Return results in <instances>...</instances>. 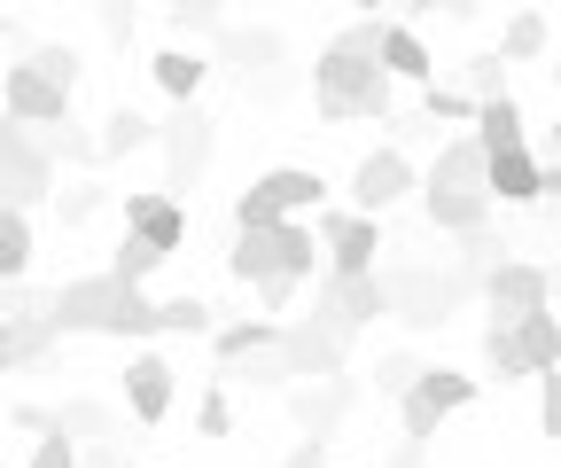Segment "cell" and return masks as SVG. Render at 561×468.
<instances>
[{"label": "cell", "mask_w": 561, "mask_h": 468, "mask_svg": "<svg viewBox=\"0 0 561 468\" xmlns=\"http://www.w3.org/2000/svg\"><path fill=\"white\" fill-rule=\"evenodd\" d=\"M375 24L382 16H359V24H343L320 62H312V110L328 125H351V117H390V79H382V62H375Z\"/></svg>", "instance_id": "1"}, {"label": "cell", "mask_w": 561, "mask_h": 468, "mask_svg": "<svg viewBox=\"0 0 561 468\" xmlns=\"http://www.w3.org/2000/svg\"><path fill=\"white\" fill-rule=\"evenodd\" d=\"M234 282H250L273 312L297 297V282H312V265H320V235L305 219H273V227H242L234 242Z\"/></svg>", "instance_id": "2"}, {"label": "cell", "mask_w": 561, "mask_h": 468, "mask_svg": "<svg viewBox=\"0 0 561 468\" xmlns=\"http://www.w3.org/2000/svg\"><path fill=\"white\" fill-rule=\"evenodd\" d=\"M39 320L55 336H149V297L117 274H94V282H62L39 305Z\"/></svg>", "instance_id": "3"}, {"label": "cell", "mask_w": 561, "mask_h": 468, "mask_svg": "<svg viewBox=\"0 0 561 468\" xmlns=\"http://www.w3.org/2000/svg\"><path fill=\"white\" fill-rule=\"evenodd\" d=\"M328 204V180L312 164H273L265 180H250L234 195V227H273V219H305Z\"/></svg>", "instance_id": "4"}, {"label": "cell", "mask_w": 561, "mask_h": 468, "mask_svg": "<svg viewBox=\"0 0 561 468\" xmlns=\"http://www.w3.org/2000/svg\"><path fill=\"white\" fill-rule=\"evenodd\" d=\"M468 407H476V375H460V367H413V375H405V398H398L413 445H430L437 422H453V414H468Z\"/></svg>", "instance_id": "5"}, {"label": "cell", "mask_w": 561, "mask_h": 468, "mask_svg": "<svg viewBox=\"0 0 561 468\" xmlns=\"http://www.w3.org/2000/svg\"><path fill=\"white\" fill-rule=\"evenodd\" d=\"M561 180H553V164L523 141V149H483V204L491 212H523V204H546V195H553Z\"/></svg>", "instance_id": "6"}, {"label": "cell", "mask_w": 561, "mask_h": 468, "mask_svg": "<svg viewBox=\"0 0 561 468\" xmlns=\"http://www.w3.org/2000/svg\"><path fill=\"white\" fill-rule=\"evenodd\" d=\"M320 242H328V274H375V250H382V219L375 212H320Z\"/></svg>", "instance_id": "7"}, {"label": "cell", "mask_w": 561, "mask_h": 468, "mask_svg": "<svg viewBox=\"0 0 561 468\" xmlns=\"http://www.w3.org/2000/svg\"><path fill=\"white\" fill-rule=\"evenodd\" d=\"M483 297H491V320H523V312L553 305V274H546V265H530V258H500V265L483 274Z\"/></svg>", "instance_id": "8"}, {"label": "cell", "mask_w": 561, "mask_h": 468, "mask_svg": "<svg viewBox=\"0 0 561 468\" xmlns=\"http://www.w3.org/2000/svg\"><path fill=\"white\" fill-rule=\"evenodd\" d=\"M0 110H9V125H62L70 117V87H55L47 71H32V62H9Z\"/></svg>", "instance_id": "9"}, {"label": "cell", "mask_w": 561, "mask_h": 468, "mask_svg": "<svg viewBox=\"0 0 561 468\" xmlns=\"http://www.w3.org/2000/svg\"><path fill=\"white\" fill-rule=\"evenodd\" d=\"M421 180H413V164H405V149H367L359 164H351V212H390L398 195H413Z\"/></svg>", "instance_id": "10"}, {"label": "cell", "mask_w": 561, "mask_h": 468, "mask_svg": "<svg viewBox=\"0 0 561 468\" xmlns=\"http://www.w3.org/2000/svg\"><path fill=\"white\" fill-rule=\"evenodd\" d=\"M172 390H180V375H172V359H164V352L140 344V352L125 359V414H133L140 430H157V422L172 414Z\"/></svg>", "instance_id": "11"}, {"label": "cell", "mask_w": 561, "mask_h": 468, "mask_svg": "<svg viewBox=\"0 0 561 468\" xmlns=\"http://www.w3.org/2000/svg\"><path fill=\"white\" fill-rule=\"evenodd\" d=\"M125 235H140L149 250H187V204H172L164 187H133L125 195Z\"/></svg>", "instance_id": "12"}, {"label": "cell", "mask_w": 561, "mask_h": 468, "mask_svg": "<svg viewBox=\"0 0 561 468\" xmlns=\"http://www.w3.org/2000/svg\"><path fill=\"white\" fill-rule=\"evenodd\" d=\"M375 62H382V79H405V87H421V79H437V55H430V39H421L413 24H375Z\"/></svg>", "instance_id": "13"}, {"label": "cell", "mask_w": 561, "mask_h": 468, "mask_svg": "<svg viewBox=\"0 0 561 468\" xmlns=\"http://www.w3.org/2000/svg\"><path fill=\"white\" fill-rule=\"evenodd\" d=\"M382 312H398V289H390V282H375V274L335 282V336H351V328H367V320H382Z\"/></svg>", "instance_id": "14"}, {"label": "cell", "mask_w": 561, "mask_h": 468, "mask_svg": "<svg viewBox=\"0 0 561 468\" xmlns=\"http://www.w3.org/2000/svg\"><path fill=\"white\" fill-rule=\"evenodd\" d=\"M468 125H476V149H523L530 141V117H523L515 94H483Z\"/></svg>", "instance_id": "15"}, {"label": "cell", "mask_w": 561, "mask_h": 468, "mask_svg": "<svg viewBox=\"0 0 561 468\" xmlns=\"http://www.w3.org/2000/svg\"><path fill=\"white\" fill-rule=\"evenodd\" d=\"M421 204H430V227H437V235H476V227L491 219L483 187H421Z\"/></svg>", "instance_id": "16"}, {"label": "cell", "mask_w": 561, "mask_h": 468, "mask_svg": "<svg viewBox=\"0 0 561 468\" xmlns=\"http://www.w3.org/2000/svg\"><path fill=\"white\" fill-rule=\"evenodd\" d=\"M149 71H157V87H164L172 102H195L203 79H210V55H203V47H164V55H149Z\"/></svg>", "instance_id": "17"}, {"label": "cell", "mask_w": 561, "mask_h": 468, "mask_svg": "<svg viewBox=\"0 0 561 468\" xmlns=\"http://www.w3.org/2000/svg\"><path fill=\"white\" fill-rule=\"evenodd\" d=\"M507 328H515V352H523V367H530V375H553V359H561L553 305H538V312H523V320H507Z\"/></svg>", "instance_id": "18"}, {"label": "cell", "mask_w": 561, "mask_h": 468, "mask_svg": "<svg viewBox=\"0 0 561 468\" xmlns=\"http://www.w3.org/2000/svg\"><path fill=\"white\" fill-rule=\"evenodd\" d=\"M210 352H219L227 367L257 359V352H280V320H227V328H210Z\"/></svg>", "instance_id": "19"}, {"label": "cell", "mask_w": 561, "mask_h": 468, "mask_svg": "<svg viewBox=\"0 0 561 468\" xmlns=\"http://www.w3.org/2000/svg\"><path fill=\"white\" fill-rule=\"evenodd\" d=\"M133 149H157V125L117 102V110L102 117V133H94V157H133Z\"/></svg>", "instance_id": "20"}, {"label": "cell", "mask_w": 561, "mask_h": 468, "mask_svg": "<svg viewBox=\"0 0 561 468\" xmlns=\"http://www.w3.org/2000/svg\"><path fill=\"white\" fill-rule=\"evenodd\" d=\"M421 187H483V149H476V133H460V141H445L437 149V164H430V180Z\"/></svg>", "instance_id": "21"}, {"label": "cell", "mask_w": 561, "mask_h": 468, "mask_svg": "<svg viewBox=\"0 0 561 468\" xmlns=\"http://www.w3.org/2000/svg\"><path fill=\"white\" fill-rule=\"evenodd\" d=\"M210 305L203 297H164V305H149V336H210Z\"/></svg>", "instance_id": "22"}, {"label": "cell", "mask_w": 561, "mask_h": 468, "mask_svg": "<svg viewBox=\"0 0 561 468\" xmlns=\"http://www.w3.org/2000/svg\"><path fill=\"white\" fill-rule=\"evenodd\" d=\"M546 39H553V32H546V16H538V9H515V16L500 24V47H491V55H500V62H538V55H546Z\"/></svg>", "instance_id": "23"}, {"label": "cell", "mask_w": 561, "mask_h": 468, "mask_svg": "<svg viewBox=\"0 0 561 468\" xmlns=\"http://www.w3.org/2000/svg\"><path fill=\"white\" fill-rule=\"evenodd\" d=\"M24 274H32V227L24 212L0 204V282H24Z\"/></svg>", "instance_id": "24"}, {"label": "cell", "mask_w": 561, "mask_h": 468, "mask_svg": "<svg viewBox=\"0 0 561 468\" xmlns=\"http://www.w3.org/2000/svg\"><path fill=\"white\" fill-rule=\"evenodd\" d=\"M483 367L500 375V383H530V367H523V352H515V328H507V320L483 328Z\"/></svg>", "instance_id": "25"}, {"label": "cell", "mask_w": 561, "mask_h": 468, "mask_svg": "<svg viewBox=\"0 0 561 468\" xmlns=\"http://www.w3.org/2000/svg\"><path fill=\"white\" fill-rule=\"evenodd\" d=\"M157 265H164V250H149V242H140V235H125V242H117V258H110V274L140 289V282H149V274H157Z\"/></svg>", "instance_id": "26"}, {"label": "cell", "mask_w": 561, "mask_h": 468, "mask_svg": "<svg viewBox=\"0 0 561 468\" xmlns=\"http://www.w3.org/2000/svg\"><path fill=\"white\" fill-rule=\"evenodd\" d=\"M421 110H430V125L445 117V125H468L476 117V102L460 94V87H437V79H421Z\"/></svg>", "instance_id": "27"}, {"label": "cell", "mask_w": 561, "mask_h": 468, "mask_svg": "<svg viewBox=\"0 0 561 468\" xmlns=\"http://www.w3.org/2000/svg\"><path fill=\"white\" fill-rule=\"evenodd\" d=\"M460 94H468V102H483V94H507V62H500V55H476Z\"/></svg>", "instance_id": "28"}, {"label": "cell", "mask_w": 561, "mask_h": 468, "mask_svg": "<svg viewBox=\"0 0 561 468\" xmlns=\"http://www.w3.org/2000/svg\"><path fill=\"white\" fill-rule=\"evenodd\" d=\"M32 468H79V437H62V430H39V445H32Z\"/></svg>", "instance_id": "29"}, {"label": "cell", "mask_w": 561, "mask_h": 468, "mask_svg": "<svg viewBox=\"0 0 561 468\" xmlns=\"http://www.w3.org/2000/svg\"><path fill=\"white\" fill-rule=\"evenodd\" d=\"M195 430H203V437H227V430H234V398H227V390H203Z\"/></svg>", "instance_id": "30"}, {"label": "cell", "mask_w": 561, "mask_h": 468, "mask_svg": "<svg viewBox=\"0 0 561 468\" xmlns=\"http://www.w3.org/2000/svg\"><path fill=\"white\" fill-rule=\"evenodd\" d=\"M32 71H47L55 87H79V47H39V55H32Z\"/></svg>", "instance_id": "31"}, {"label": "cell", "mask_w": 561, "mask_h": 468, "mask_svg": "<svg viewBox=\"0 0 561 468\" xmlns=\"http://www.w3.org/2000/svg\"><path fill=\"white\" fill-rule=\"evenodd\" d=\"M55 204H62V227H79V219H94V212H102V187H94V180H79L70 195L55 187Z\"/></svg>", "instance_id": "32"}, {"label": "cell", "mask_w": 561, "mask_h": 468, "mask_svg": "<svg viewBox=\"0 0 561 468\" xmlns=\"http://www.w3.org/2000/svg\"><path fill=\"white\" fill-rule=\"evenodd\" d=\"M172 9H180V24H210V16H219V0H172Z\"/></svg>", "instance_id": "33"}, {"label": "cell", "mask_w": 561, "mask_h": 468, "mask_svg": "<svg viewBox=\"0 0 561 468\" xmlns=\"http://www.w3.org/2000/svg\"><path fill=\"white\" fill-rule=\"evenodd\" d=\"M9 367H16V328L0 320V375H9Z\"/></svg>", "instance_id": "34"}, {"label": "cell", "mask_w": 561, "mask_h": 468, "mask_svg": "<svg viewBox=\"0 0 561 468\" xmlns=\"http://www.w3.org/2000/svg\"><path fill=\"white\" fill-rule=\"evenodd\" d=\"M289 468H320V445H297V453H289Z\"/></svg>", "instance_id": "35"}, {"label": "cell", "mask_w": 561, "mask_h": 468, "mask_svg": "<svg viewBox=\"0 0 561 468\" xmlns=\"http://www.w3.org/2000/svg\"><path fill=\"white\" fill-rule=\"evenodd\" d=\"M351 9H359V16H382V9H390V0H351Z\"/></svg>", "instance_id": "36"}, {"label": "cell", "mask_w": 561, "mask_h": 468, "mask_svg": "<svg viewBox=\"0 0 561 468\" xmlns=\"http://www.w3.org/2000/svg\"><path fill=\"white\" fill-rule=\"evenodd\" d=\"M0 39H9V9H0Z\"/></svg>", "instance_id": "37"}]
</instances>
